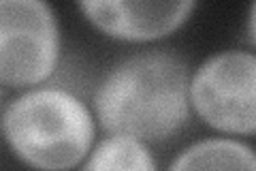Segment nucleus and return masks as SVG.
<instances>
[{"mask_svg":"<svg viewBox=\"0 0 256 171\" xmlns=\"http://www.w3.org/2000/svg\"><path fill=\"white\" fill-rule=\"evenodd\" d=\"M166 171H256V154L233 137H205L184 148Z\"/></svg>","mask_w":256,"mask_h":171,"instance_id":"nucleus-6","label":"nucleus"},{"mask_svg":"<svg viewBox=\"0 0 256 171\" xmlns=\"http://www.w3.org/2000/svg\"><path fill=\"white\" fill-rule=\"evenodd\" d=\"M6 145L36 171H68L94 145L96 120L82 96L62 86H34L6 103L0 116Z\"/></svg>","mask_w":256,"mask_h":171,"instance_id":"nucleus-2","label":"nucleus"},{"mask_svg":"<svg viewBox=\"0 0 256 171\" xmlns=\"http://www.w3.org/2000/svg\"><path fill=\"white\" fill-rule=\"evenodd\" d=\"M79 171H158V165L148 143L124 135H107L92 145Z\"/></svg>","mask_w":256,"mask_h":171,"instance_id":"nucleus-7","label":"nucleus"},{"mask_svg":"<svg viewBox=\"0 0 256 171\" xmlns=\"http://www.w3.org/2000/svg\"><path fill=\"white\" fill-rule=\"evenodd\" d=\"M60 52L54 7L43 0H0V84L41 86L58 69Z\"/></svg>","mask_w":256,"mask_h":171,"instance_id":"nucleus-4","label":"nucleus"},{"mask_svg":"<svg viewBox=\"0 0 256 171\" xmlns=\"http://www.w3.org/2000/svg\"><path fill=\"white\" fill-rule=\"evenodd\" d=\"M77 9L102 35L120 41H156L188 22L194 0L141 3V0H82Z\"/></svg>","mask_w":256,"mask_h":171,"instance_id":"nucleus-5","label":"nucleus"},{"mask_svg":"<svg viewBox=\"0 0 256 171\" xmlns=\"http://www.w3.org/2000/svg\"><path fill=\"white\" fill-rule=\"evenodd\" d=\"M190 109L224 135L256 131V56L244 50L216 52L190 73Z\"/></svg>","mask_w":256,"mask_h":171,"instance_id":"nucleus-3","label":"nucleus"},{"mask_svg":"<svg viewBox=\"0 0 256 171\" xmlns=\"http://www.w3.org/2000/svg\"><path fill=\"white\" fill-rule=\"evenodd\" d=\"M190 69L166 47L130 54L116 62L94 90V120L107 135L143 143L166 141L190 120Z\"/></svg>","mask_w":256,"mask_h":171,"instance_id":"nucleus-1","label":"nucleus"}]
</instances>
